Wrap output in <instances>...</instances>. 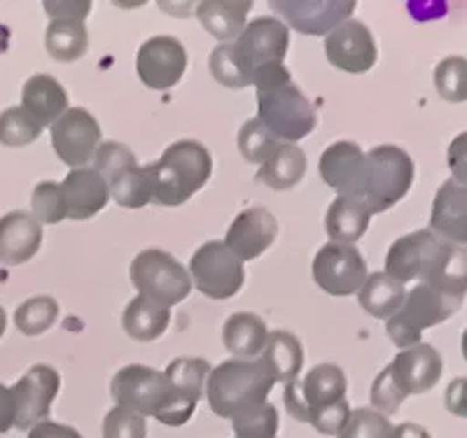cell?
Wrapping results in <instances>:
<instances>
[{
  "mask_svg": "<svg viewBox=\"0 0 467 438\" xmlns=\"http://www.w3.org/2000/svg\"><path fill=\"white\" fill-rule=\"evenodd\" d=\"M148 423L140 413L115 406L103 417V438H145Z\"/></svg>",
  "mask_w": 467,
  "mask_h": 438,
  "instance_id": "7bdbcfd3",
  "label": "cell"
},
{
  "mask_svg": "<svg viewBox=\"0 0 467 438\" xmlns=\"http://www.w3.org/2000/svg\"><path fill=\"white\" fill-rule=\"evenodd\" d=\"M278 145H281V140H278V138L274 136V133H271L269 128L257 119V117L248 119V122L241 127L239 152L248 164L262 166L271 154L276 152Z\"/></svg>",
  "mask_w": 467,
  "mask_h": 438,
  "instance_id": "d590c367",
  "label": "cell"
},
{
  "mask_svg": "<svg viewBox=\"0 0 467 438\" xmlns=\"http://www.w3.org/2000/svg\"><path fill=\"white\" fill-rule=\"evenodd\" d=\"M89 10V0H85V3H45V12L52 19H78V22H85Z\"/></svg>",
  "mask_w": 467,
  "mask_h": 438,
  "instance_id": "7dc6e473",
  "label": "cell"
},
{
  "mask_svg": "<svg viewBox=\"0 0 467 438\" xmlns=\"http://www.w3.org/2000/svg\"><path fill=\"white\" fill-rule=\"evenodd\" d=\"M108 182L110 199L122 208H145L154 196L152 166H129L122 173L112 175Z\"/></svg>",
  "mask_w": 467,
  "mask_h": 438,
  "instance_id": "836d02e7",
  "label": "cell"
},
{
  "mask_svg": "<svg viewBox=\"0 0 467 438\" xmlns=\"http://www.w3.org/2000/svg\"><path fill=\"white\" fill-rule=\"evenodd\" d=\"M257 119L281 143H297L318 127V112L290 77L285 66H266L255 73Z\"/></svg>",
  "mask_w": 467,
  "mask_h": 438,
  "instance_id": "7a4b0ae2",
  "label": "cell"
},
{
  "mask_svg": "<svg viewBox=\"0 0 467 438\" xmlns=\"http://www.w3.org/2000/svg\"><path fill=\"white\" fill-rule=\"evenodd\" d=\"M31 215L40 224H58L66 219V199L58 182H40L31 194Z\"/></svg>",
  "mask_w": 467,
  "mask_h": 438,
  "instance_id": "60d3db41",
  "label": "cell"
},
{
  "mask_svg": "<svg viewBox=\"0 0 467 438\" xmlns=\"http://www.w3.org/2000/svg\"><path fill=\"white\" fill-rule=\"evenodd\" d=\"M5 329H7V312H5V308L0 306V338H3Z\"/></svg>",
  "mask_w": 467,
  "mask_h": 438,
  "instance_id": "f5cc1de1",
  "label": "cell"
},
{
  "mask_svg": "<svg viewBox=\"0 0 467 438\" xmlns=\"http://www.w3.org/2000/svg\"><path fill=\"white\" fill-rule=\"evenodd\" d=\"M388 369H390L400 394L407 399L411 394H425L440 382L441 373H444V360L432 345L420 343L395 354V360L388 364Z\"/></svg>",
  "mask_w": 467,
  "mask_h": 438,
  "instance_id": "ac0fdd59",
  "label": "cell"
},
{
  "mask_svg": "<svg viewBox=\"0 0 467 438\" xmlns=\"http://www.w3.org/2000/svg\"><path fill=\"white\" fill-rule=\"evenodd\" d=\"M110 394L117 406L154 417L166 424L173 408V390L161 371L143 364H129L112 375Z\"/></svg>",
  "mask_w": 467,
  "mask_h": 438,
  "instance_id": "52a82bcc",
  "label": "cell"
},
{
  "mask_svg": "<svg viewBox=\"0 0 467 438\" xmlns=\"http://www.w3.org/2000/svg\"><path fill=\"white\" fill-rule=\"evenodd\" d=\"M431 231L441 240L467 248V187L449 180L437 189L432 201Z\"/></svg>",
  "mask_w": 467,
  "mask_h": 438,
  "instance_id": "7402d4cb",
  "label": "cell"
},
{
  "mask_svg": "<svg viewBox=\"0 0 467 438\" xmlns=\"http://www.w3.org/2000/svg\"><path fill=\"white\" fill-rule=\"evenodd\" d=\"M152 166V201L164 208H178L203 189L213 173V157L197 140H178L169 145Z\"/></svg>",
  "mask_w": 467,
  "mask_h": 438,
  "instance_id": "277c9868",
  "label": "cell"
},
{
  "mask_svg": "<svg viewBox=\"0 0 467 438\" xmlns=\"http://www.w3.org/2000/svg\"><path fill=\"white\" fill-rule=\"evenodd\" d=\"M190 280L213 301H227L244 287L245 270L223 240H208L190 259Z\"/></svg>",
  "mask_w": 467,
  "mask_h": 438,
  "instance_id": "9c48e42d",
  "label": "cell"
},
{
  "mask_svg": "<svg viewBox=\"0 0 467 438\" xmlns=\"http://www.w3.org/2000/svg\"><path fill=\"white\" fill-rule=\"evenodd\" d=\"M435 87L449 103L467 101V58L449 56L435 68Z\"/></svg>",
  "mask_w": 467,
  "mask_h": 438,
  "instance_id": "ab89813d",
  "label": "cell"
},
{
  "mask_svg": "<svg viewBox=\"0 0 467 438\" xmlns=\"http://www.w3.org/2000/svg\"><path fill=\"white\" fill-rule=\"evenodd\" d=\"M16 420V406H15V396H12V390L5 385H0V433L10 432L15 427Z\"/></svg>",
  "mask_w": 467,
  "mask_h": 438,
  "instance_id": "f907efd6",
  "label": "cell"
},
{
  "mask_svg": "<svg viewBox=\"0 0 467 438\" xmlns=\"http://www.w3.org/2000/svg\"><path fill=\"white\" fill-rule=\"evenodd\" d=\"M208 68H211L213 77L218 79L223 87H229V89H245V87L253 85V77L244 68L232 43L213 49L211 56H208Z\"/></svg>",
  "mask_w": 467,
  "mask_h": 438,
  "instance_id": "8d00e7d4",
  "label": "cell"
},
{
  "mask_svg": "<svg viewBox=\"0 0 467 438\" xmlns=\"http://www.w3.org/2000/svg\"><path fill=\"white\" fill-rule=\"evenodd\" d=\"M346 390H348V381L339 366L318 364L304 378L287 382L283 392V403L295 420L311 424L318 413L346 402Z\"/></svg>",
  "mask_w": 467,
  "mask_h": 438,
  "instance_id": "ba28073f",
  "label": "cell"
},
{
  "mask_svg": "<svg viewBox=\"0 0 467 438\" xmlns=\"http://www.w3.org/2000/svg\"><path fill=\"white\" fill-rule=\"evenodd\" d=\"M269 329L265 320L255 312H236L224 322V348L234 354V360H257L265 352Z\"/></svg>",
  "mask_w": 467,
  "mask_h": 438,
  "instance_id": "4316f807",
  "label": "cell"
},
{
  "mask_svg": "<svg viewBox=\"0 0 467 438\" xmlns=\"http://www.w3.org/2000/svg\"><path fill=\"white\" fill-rule=\"evenodd\" d=\"M10 390L16 406L15 427L31 432L36 424L49 420V408L61 390V375L54 366L36 364Z\"/></svg>",
  "mask_w": 467,
  "mask_h": 438,
  "instance_id": "4fadbf2b",
  "label": "cell"
},
{
  "mask_svg": "<svg viewBox=\"0 0 467 438\" xmlns=\"http://www.w3.org/2000/svg\"><path fill=\"white\" fill-rule=\"evenodd\" d=\"M136 157H133L131 149L122 143H115V140H108V143L99 145L94 154V166L91 168L101 175L103 180H110L112 175L122 173L129 166H136Z\"/></svg>",
  "mask_w": 467,
  "mask_h": 438,
  "instance_id": "ee69618b",
  "label": "cell"
},
{
  "mask_svg": "<svg viewBox=\"0 0 467 438\" xmlns=\"http://www.w3.org/2000/svg\"><path fill=\"white\" fill-rule=\"evenodd\" d=\"M22 107L37 122V127H52L68 110V91L57 77L37 73L22 87Z\"/></svg>",
  "mask_w": 467,
  "mask_h": 438,
  "instance_id": "d4e9b609",
  "label": "cell"
},
{
  "mask_svg": "<svg viewBox=\"0 0 467 438\" xmlns=\"http://www.w3.org/2000/svg\"><path fill=\"white\" fill-rule=\"evenodd\" d=\"M101 145V127L85 107H68L52 124V148L70 168H87Z\"/></svg>",
  "mask_w": 467,
  "mask_h": 438,
  "instance_id": "7c38bea8",
  "label": "cell"
},
{
  "mask_svg": "<svg viewBox=\"0 0 467 438\" xmlns=\"http://www.w3.org/2000/svg\"><path fill=\"white\" fill-rule=\"evenodd\" d=\"M266 369L271 371L274 381L287 382L297 381L304 366V348L299 338L290 331H271L266 338L265 352L260 354Z\"/></svg>",
  "mask_w": 467,
  "mask_h": 438,
  "instance_id": "f546056e",
  "label": "cell"
},
{
  "mask_svg": "<svg viewBox=\"0 0 467 438\" xmlns=\"http://www.w3.org/2000/svg\"><path fill=\"white\" fill-rule=\"evenodd\" d=\"M314 280L329 296L358 294L367 280V261L356 245L332 243L314 257Z\"/></svg>",
  "mask_w": 467,
  "mask_h": 438,
  "instance_id": "30bf717a",
  "label": "cell"
},
{
  "mask_svg": "<svg viewBox=\"0 0 467 438\" xmlns=\"http://www.w3.org/2000/svg\"><path fill=\"white\" fill-rule=\"evenodd\" d=\"M393 438H431V433L425 432L420 424L404 423V424H400V427L393 429Z\"/></svg>",
  "mask_w": 467,
  "mask_h": 438,
  "instance_id": "816d5d0a",
  "label": "cell"
},
{
  "mask_svg": "<svg viewBox=\"0 0 467 438\" xmlns=\"http://www.w3.org/2000/svg\"><path fill=\"white\" fill-rule=\"evenodd\" d=\"M213 366L199 357H181L166 366L164 375L173 390V408L166 420V427H182L190 423L192 413L206 392L208 373Z\"/></svg>",
  "mask_w": 467,
  "mask_h": 438,
  "instance_id": "e0dca14e",
  "label": "cell"
},
{
  "mask_svg": "<svg viewBox=\"0 0 467 438\" xmlns=\"http://www.w3.org/2000/svg\"><path fill=\"white\" fill-rule=\"evenodd\" d=\"M318 168L325 185L332 187L339 196L356 199L360 191L362 170H365V152L360 149V145L339 140L320 154Z\"/></svg>",
  "mask_w": 467,
  "mask_h": 438,
  "instance_id": "ffe728a7",
  "label": "cell"
},
{
  "mask_svg": "<svg viewBox=\"0 0 467 438\" xmlns=\"http://www.w3.org/2000/svg\"><path fill=\"white\" fill-rule=\"evenodd\" d=\"M278 236V219L266 208H248L241 212L227 229L223 243L232 250L241 261H253L262 257L274 245Z\"/></svg>",
  "mask_w": 467,
  "mask_h": 438,
  "instance_id": "d6986e66",
  "label": "cell"
},
{
  "mask_svg": "<svg viewBox=\"0 0 467 438\" xmlns=\"http://www.w3.org/2000/svg\"><path fill=\"white\" fill-rule=\"evenodd\" d=\"M271 7L304 36H329L348 22L356 10L353 0H276Z\"/></svg>",
  "mask_w": 467,
  "mask_h": 438,
  "instance_id": "2e32d148",
  "label": "cell"
},
{
  "mask_svg": "<svg viewBox=\"0 0 467 438\" xmlns=\"http://www.w3.org/2000/svg\"><path fill=\"white\" fill-rule=\"evenodd\" d=\"M446 166L451 170V180L467 187V131L458 133L446 149Z\"/></svg>",
  "mask_w": 467,
  "mask_h": 438,
  "instance_id": "bcb514c9",
  "label": "cell"
},
{
  "mask_svg": "<svg viewBox=\"0 0 467 438\" xmlns=\"http://www.w3.org/2000/svg\"><path fill=\"white\" fill-rule=\"evenodd\" d=\"M446 408L449 413L467 420V378H456L446 390Z\"/></svg>",
  "mask_w": 467,
  "mask_h": 438,
  "instance_id": "c3c4849f",
  "label": "cell"
},
{
  "mask_svg": "<svg viewBox=\"0 0 467 438\" xmlns=\"http://www.w3.org/2000/svg\"><path fill=\"white\" fill-rule=\"evenodd\" d=\"M404 299H407V285L381 270L367 275L365 285L358 291V303L362 311L377 320H390L393 315H398L400 308L404 306Z\"/></svg>",
  "mask_w": 467,
  "mask_h": 438,
  "instance_id": "f1b7e54d",
  "label": "cell"
},
{
  "mask_svg": "<svg viewBox=\"0 0 467 438\" xmlns=\"http://www.w3.org/2000/svg\"><path fill=\"white\" fill-rule=\"evenodd\" d=\"M325 56L344 73L362 75L374 68L379 52L372 31L358 19H348L325 36Z\"/></svg>",
  "mask_w": 467,
  "mask_h": 438,
  "instance_id": "9a60e30c",
  "label": "cell"
},
{
  "mask_svg": "<svg viewBox=\"0 0 467 438\" xmlns=\"http://www.w3.org/2000/svg\"><path fill=\"white\" fill-rule=\"evenodd\" d=\"M232 45L244 68L255 79L260 68L283 66L290 49V28L276 16H260V19H253Z\"/></svg>",
  "mask_w": 467,
  "mask_h": 438,
  "instance_id": "8fae6325",
  "label": "cell"
},
{
  "mask_svg": "<svg viewBox=\"0 0 467 438\" xmlns=\"http://www.w3.org/2000/svg\"><path fill=\"white\" fill-rule=\"evenodd\" d=\"M45 47L49 56L61 64H73L89 49V33L85 22L78 19H52L45 33Z\"/></svg>",
  "mask_w": 467,
  "mask_h": 438,
  "instance_id": "d6a6232c",
  "label": "cell"
},
{
  "mask_svg": "<svg viewBox=\"0 0 467 438\" xmlns=\"http://www.w3.org/2000/svg\"><path fill=\"white\" fill-rule=\"evenodd\" d=\"M129 275L139 296L169 311L185 301L192 291L187 269L164 250L150 248L136 254L129 266Z\"/></svg>",
  "mask_w": 467,
  "mask_h": 438,
  "instance_id": "8992f818",
  "label": "cell"
},
{
  "mask_svg": "<svg viewBox=\"0 0 467 438\" xmlns=\"http://www.w3.org/2000/svg\"><path fill=\"white\" fill-rule=\"evenodd\" d=\"M250 10H253L250 0H203L197 5V16L215 40L227 45L248 26Z\"/></svg>",
  "mask_w": 467,
  "mask_h": 438,
  "instance_id": "484cf974",
  "label": "cell"
},
{
  "mask_svg": "<svg viewBox=\"0 0 467 438\" xmlns=\"http://www.w3.org/2000/svg\"><path fill=\"white\" fill-rule=\"evenodd\" d=\"M306 175V154L292 143H281L278 149L266 158L257 170V180L276 191H287L297 187Z\"/></svg>",
  "mask_w": 467,
  "mask_h": 438,
  "instance_id": "4dcf8cb0",
  "label": "cell"
},
{
  "mask_svg": "<svg viewBox=\"0 0 467 438\" xmlns=\"http://www.w3.org/2000/svg\"><path fill=\"white\" fill-rule=\"evenodd\" d=\"M404 402V396L400 394L398 385H395L393 375H390V369H383L381 373L374 378L372 382V408L381 415H393L398 413L400 403Z\"/></svg>",
  "mask_w": 467,
  "mask_h": 438,
  "instance_id": "f6af8a7d",
  "label": "cell"
},
{
  "mask_svg": "<svg viewBox=\"0 0 467 438\" xmlns=\"http://www.w3.org/2000/svg\"><path fill=\"white\" fill-rule=\"evenodd\" d=\"M28 438H85L75 427L68 424H58L52 420H45V423L36 424V427L28 432Z\"/></svg>",
  "mask_w": 467,
  "mask_h": 438,
  "instance_id": "681fc988",
  "label": "cell"
},
{
  "mask_svg": "<svg viewBox=\"0 0 467 438\" xmlns=\"http://www.w3.org/2000/svg\"><path fill=\"white\" fill-rule=\"evenodd\" d=\"M414 161L395 145H379L365 152V170H362L360 201L372 215L386 212L400 203L414 185Z\"/></svg>",
  "mask_w": 467,
  "mask_h": 438,
  "instance_id": "5b68a950",
  "label": "cell"
},
{
  "mask_svg": "<svg viewBox=\"0 0 467 438\" xmlns=\"http://www.w3.org/2000/svg\"><path fill=\"white\" fill-rule=\"evenodd\" d=\"M68 219H89L99 215L110 201L108 182L94 168H75L61 182Z\"/></svg>",
  "mask_w": 467,
  "mask_h": 438,
  "instance_id": "cb8c5ba5",
  "label": "cell"
},
{
  "mask_svg": "<svg viewBox=\"0 0 467 438\" xmlns=\"http://www.w3.org/2000/svg\"><path fill=\"white\" fill-rule=\"evenodd\" d=\"M187 70V52L173 36H154L140 45L136 54V73L150 89L166 91L182 79Z\"/></svg>",
  "mask_w": 467,
  "mask_h": 438,
  "instance_id": "5bb4252c",
  "label": "cell"
},
{
  "mask_svg": "<svg viewBox=\"0 0 467 438\" xmlns=\"http://www.w3.org/2000/svg\"><path fill=\"white\" fill-rule=\"evenodd\" d=\"M462 357H465V362H467V329H465V333H462Z\"/></svg>",
  "mask_w": 467,
  "mask_h": 438,
  "instance_id": "db71d44e",
  "label": "cell"
},
{
  "mask_svg": "<svg viewBox=\"0 0 467 438\" xmlns=\"http://www.w3.org/2000/svg\"><path fill=\"white\" fill-rule=\"evenodd\" d=\"M386 273L402 285L419 280L462 299L467 294V248L446 243L431 229H420L390 245Z\"/></svg>",
  "mask_w": 467,
  "mask_h": 438,
  "instance_id": "6da1fadb",
  "label": "cell"
},
{
  "mask_svg": "<svg viewBox=\"0 0 467 438\" xmlns=\"http://www.w3.org/2000/svg\"><path fill=\"white\" fill-rule=\"evenodd\" d=\"M43 128L24 107H7L0 112V145L5 148H26L36 143Z\"/></svg>",
  "mask_w": 467,
  "mask_h": 438,
  "instance_id": "74e56055",
  "label": "cell"
},
{
  "mask_svg": "<svg viewBox=\"0 0 467 438\" xmlns=\"http://www.w3.org/2000/svg\"><path fill=\"white\" fill-rule=\"evenodd\" d=\"M234 438H276L278 411L269 402L248 408L232 420Z\"/></svg>",
  "mask_w": 467,
  "mask_h": 438,
  "instance_id": "f35d334b",
  "label": "cell"
},
{
  "mask_svg": "<svg viewBox=\"0 0 467 438\" xmlns=\"http://www.w3.org/2000/svg\"><path fill=\"white\" fill-rule=\"evenodd\" d=\"M58 317V303L52 296H33L15 311V327L24 336H40L54 327Z\"/></svg>",
  "mask_w": 467,
  "mask_h": 438,
  "instance_id": "e575fe53",
  "label": "cell"
},
{
  "mask_svg": "<svg viewBox=\"0 0 467 438\" xmlns=\"http://www.w3.org/2000/svg\"><path fill=\"white\" fill-rule=\"evenodd\" d=\"M393 429L390 420L374 408H356L337 438H393Z\"/></svg>",
  "mask_w": 467,
  "mask_h": 438,
  "instance_id": "b9f144b4",
  "label": "cell"
},
{
  "mask_svg": "<svg viewBox=\"0 0 467 438\" xmlns=\"http://www.w3.org/2000/svg\"><path fill=\"white\" fill-rule=\"evenodd\" d=\"M461 306L462 299H458V296H449L437 287L419 282L414 290L407 291V299H404V306L400 308L398 317L411 329L423 333L425 329L446 322Z\"/></svg>",
  "mask_w": 467,
  "mask_h": 438,
  "instance_id": "603a6c76",
  "label": "cell"
},
{
  "mask_svg": "<svg viewBox=\"0 0 467 438\" xmlns=\"http://www.w3.org/2000/svg\"><path fill=\"white\" fill-rule=\"evenodd\" d=\"M274 385L276 381L260 357L257 360H227L208 373V406L218 417L234 420L248 408L266 403Z\"/></svg>",
  "mask_w": 467,
  "mask_h": 438,
  "instance_id": "3957f363",
  "label": "cell"
},
{
  "mask_svg": "<svg viewBox=\"0 0 467 438\" xmlns=\"http://www.w3.org/2000/svg\"><path fill=\"white\" fill-rule=\"evenodd\" d=\"M169 324H171L169 308L157 306V303L148 301V299H143V296L131 299L129 306L124 308V315H122L124 331L129 333V338L140 341V343H150V341H157L160 336H164Z\"/></svg>",
  "mask_w": 467,
  "mask_h": 438,
  "instance_id": "1f68e13d",
  "label": "cell"
},
{
  "mask_svg": "<svg viewBox=\"0 0 467 438\" xmlns=\"http://www.w3.org/2000/svg\"><path fill=\"white\" fill-rule=\"evenodd\" d=\"M372 222V212L360 201L348 196H337L325 217V231L332 238V243L353 245L360 240Z\"/></svg>",
  "mask_w": 467,
  "mask_h": 438,
  "instance_id": "83f0119b",
  "label": "cell"
},
{
  "mask_svg": "<svg viewBox=\"0 0 467 438\" xmlns=\"http://www.w3.org/2000/svg\"><path fill=\"white\" fill-rule=\"evenodd\" d=\"M43 245V224L24 210L7 212L0 217V264L19 266Z\"/></svg>",
  "mask_w": 467,
  "mask_h": 438,
  "instance_id": "44dd1931",
  "label": "cell"
}]
</instances>
